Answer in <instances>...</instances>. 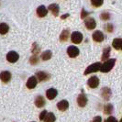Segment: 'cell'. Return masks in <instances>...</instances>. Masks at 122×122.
Returning a JSON list of instances; mask_svg holds the SVG:
<instances>
[{"label": "cell", "instance_id": "9c48e42d", "mask_svg": "<svg viewBox=\"0 0 122 122\" xmlns=\"http://www.w3.org/2000/svg\"><path fill=\"white\" fill-rule=\"evenodd\" d=\"M87 101H88V99L86 97V96L85 94H80L79 96H78V97H77V104L79 107H85L87 104Z\"/></svg>", "mask_w": 122, "mask_h": 122}, {"label": "cell", "instance_id": "8fae6325", "mask_svg": "<svg viewBox=\"0 0 122 122\" xmlns=\"http://www.w3.org/2000/svg\"><path fill=\"white\" fill-rule=\"evenodd\" d=\"M37 83H38V81H37L36 76H30V77L28 79V81H27L26 86H27V87H28L29 89H33V88L36 87Z\"/></svg>", "mask_w": 122, "mask_h": 122}, {"label": "cell", "instance_id": "277c9868", "mask_svg": "<svg viewBox=\"0 0 122 122\" xmlns=\"http://www.w3.org/2000/svg\"><path fill=\"white\" fill-rule=\"evenodd\" d=\"M18 59H19V55H18V52L14 51H9L6 54V60L9 61V62H11V63H14V62L18 61Z\"/></svg>", "mask_w": 122, "mask_h": 122}, {"label": "cell", "instance_id": "8d00e7d4", "mask_svg": "<svg viewBox=\"0 0 122 122\" xmlns=\"http://www.w3.org/2000/svg\"><path fill=\"white\" fill-rule=\"evenodd\" d=\"M32 122H35V121H32Z\"/></svg>", "mask_w": 122, "mask_h": 122}, {"label": "cell", "instance_id": "7a4b0ae2", "mask_svg": "<svg viewBox=\"0 0 122 122\" xmlns=\"http://www.w3.org/2000/svg\"><path fill=\"white\" fill-rule=\"evenodd\" d=\"M100 67H101V63H100V62H95V63H93L90 66H88V67L86 68V72H85V74L87 75V74H89V73L98 72V71H100Z\"/></svg>", "mask_w": 122, "mask_h": 122}, {"label": "cell", "instance_id": "d590c367", "mask_svg": "<svg viewBox=\"0 0 122 122\" xmlns=\"http://www.w3.org/2000/svg\"><path fill=\"white\" fill-rule=\"evenodd\" d=\"M119 122H122V117H121V119H120V121H119Z\"/></svg>", "mask_w": 122, "mask_h": 122}, {"label": "cell", "instance_id": "6da1fadb", "mask_svg": "<svg viewBox=\"0 0 122 122\" xmlns=\"http://www.w3.org/2000/svg\"><path fill=\"white\" fill-rule=\"evenodd\" d=\"M116 63V59H109V60H107L104 63L101 65L100 67V71L102 73H108L112 70V68L114 67Z\"/></svg>", "mask_w": 122, "mask_h": 122}, {"label": "cell", "instance_id": "9a60e30c", "mask_svg": "<svg viewBox=\"0 0 122 122\" xmlns=\"http://www.w3.org/2000/svg\"><path fill=\"white\" fill-rule=\"evenodd\" d=\"M35 106H36L37 107H43L45 104H46V101H45V99L42 96H38L36 98H35Z\"/></svg>", "mask_w": 122, "mask_h": 122}, {"label": "cell", "instance_id": "74e56055", "mask_svg": "<svg viewBox=\"0 0 122 122\" xmlns=\"http://www.w3.org/2000/svg\"><path fill=\"white\" fill-rule=\"evenodd\" d=\"M121 50H122V47H121Z\"/></svg>", "mask_w": 122, "mask_h": 122}, {"label": "cell", "instance_id": "f1b7e54d", "mask_svg": "<svg viewBox=\"0 0 122 122\" xmlns=\"http://www.w3.org/2000/svg\"><path fill=\"white\" fill-rule=\"evenodd\" d=\"M32 52H33L34 55H37L40 52V47H38V45L36 43H34L33 46H32Z\"/></svg>", "mask_w": 122, "mask_h": 122}, {"label": "cell", "instance_id": "f35d334b", "mask_svg": "<svg viewBox=\"0 0 122 122\" xmlns=\"http://www.w3.org/2000/svg\"><path fill=\"white\" fill-rule=\"evenodd\" d=\"M14 122H15V121H14Z\"/></svg>", "mask_w": 122, "mask_h": 122}, {"label": "cell", "instance_id": "5bb4252c", "mask_svg": "<svg viewBox=\"0 0 122 122\" xmlns=\"http://www.w3.org/2000/svg\"><path fill=\"white\" fill-rule=\"evenodd\" d=\"M57 95H58V91H57L55 88H50V89H48V90L46 91V97H47V98L50 99V100L54 99V98L57 97Z\"/></svg>", "mask_w": 122, "mask_h": 122}, {"label": "cell", "instance_id": "7c38bea8", "mask_svg": "<svg viewBox=\"0 0 122 122\" xmlns=\"http://www.w3.org/2000/svg\"><path fill=\"white\" fill-rule=\"evenodd\" d=\"M36 78L40 82H43V81H47V80L50 79V74L45 72H38L36 73Z\"/></svg>", "mask_w": 122, "mask_h": 122}, {"label": "cell", "instance_id": "cb8c5ba5", "mask_svg": "<svg viewBox=\"0 0 122 122\" xmlns=\"http://www.w3.org/2000/svg\"><path fill=\"white\" fill-rule=\"evenodd\" d=\"M110 55V47H107L105 48L103 51V54H102V61H107V58Z\"/></svg>", "mask_w": 122, "mask_h": 122}, {"label": "cell", "instance_id": "3957f363", "mask_svg": "<svg viewBox=\"0 0 122 122\" xmlns=\"http://www.w3.org/2000/svg\"><path fill=\"white\" fill-rule=\"evenodd\" d=\"M71 40H72V41L73 43L79 44L83 41V34L79 31H74V32H73V34L71 36Z\"/></svg>", "mask_w": 122, "mask_h": 122}, {"label": "cell", "instance_id": "4dcf8cb0", "mask_svg": "<svg viewBox=\"0 0 122 122\" xmlns=\"http://www.w3.org/2000/svg\"><path fill=\"white\" fill-rule=\"evenodd\" d=\"M47 113H48V112H47L46 110L41 111V114H40V119H41V120H43V119H44V117H45L46 115H47Z\"/></svg>", "mask_w": 122, "mask_h": 122}, {"label": "cell", "instance_id": "30bf717a", "mask_svg": "<svg viewBox=\"0 0 122 122\" xmlns=\"http://www.w3.org/2000/svg\"><path fill=\"white\" fill-rule=\"evenodd\" d=\"M11 73L8 71H3L2 73H0V79L3 83H8L11 80Z\"/></svg>", "mask_w": 122, "mask_h": 122}, {"label": "cell", "instance_id": "ba28073f", "mask_svg": "<svg viewBox=\"0 0 122 122\" xmlns=\"http://www.w3.org/2000/svg\"><path fill=\"white\" fill-rule=\"evenodd\" d=\"M93 40L97 42H102L105 40V35L102 31L97 30L93 33Z\"/></svg>", "mask_w": 122, "mask_h": 122}, {"label": "cell", "instance_id": "484cf974", "mask_svg": "<svg viewBox=\"0 0 122 122\" xmlns=\"http://www.w3.org/2000/svg\"><path fill=\"white\" fill-rule=\"evenodd\" d=\"M91 3L92 5L96 7H99L103 5L104 3V0H91Z\"/></svg>", "mask_w": 122, "mask_h": 122}, {"label": "cell", "instance_id": "1f68e13d", "mask_svg": "<svg viewBox=\"0 0 122 122\" xmlns=\"http://www.w3.org/2000/svg\"><path fill=\"white\" fill-rule=\"evenodd\" d=\"M91 122H102V117H101L100 116L95 117L92 119Z\"/></svg>", "mask_w": 122, "mask_h": 122}, {"label": "cell", "instance_id": "83f0119b", "mask_svg": "<svg viewBox=\"0 0 122 122\" xmlns=\"http://www.w3.org/2000/svg\"><path fill=\"white\" fill-rule=\"evenodd\" d=\"M100 18L102 20H108L110 18V14L108 12H103L100 15Z\"/></svg>", "mask_w": 122, "mask_h": 122}, {"label": "cell", "instance_id": "8992f818", "mask_svg": "<svg viewBox=\"0 0 122 122\" xmlns=\"http://www.w3.org/2000/svg\"><path fill=\"white\" fill-rule=\"evenodd\" d=\"M85 25H86L87 30H94L97 27V22H96V20L93 18H87L85 20Z\"/></svg>", "mask_w": 122, "mask_h": 122}, {"label": "cell", "instance_id": "7402d4cb", "mask_svg": "<svg viewBox=\"0 0 122 122\" xmlns=\"http://www.w3.org/2000/svg\"><path fill=\"white\" fill-rule=\"evenodd\" d=\"M113 110H114V107H113V105L107 104L104 107V112L107 114V115H111V114L113 113Z\"/></svg>", "mask_w": 122, "mask_h": 122}, {"label": "cell", "instance_id": "d4e9b609", "mask_svg": "<svg viewBox=\"0 0 122 122\" xmlns=\"http://www.w3.org/2000/svg\"><path fill=\"white\" fill-rule=\"evenodd\" d=\"M68 38H69V30H64L60 35V40H61V41H65L68 40Z\"/></svg>", "mask_w": 122, "mask_h": 122}, {"label": "cell", "instance_id": "2e32d148", "mask_svg": "<svg viewBox=\"0 0 122 122\" xmlns=\"http://www.w3.org/2000/svg\"><path fill=\"white\" fill-rule=\"evenodd\" d=\"M68 107H69V102L67 100H61L57 104V108L60 111H65L68 109Z\"/></svg>", "mask_w": 122, "mask_h": 122}, {"label": "cell", "instance_id": "d6a6232c", "mask_svg": "<svg viewBox=\"0 0 122 122\" xmlns=\"http://www.w3.org/2000/svg\"><path fill=\"white\" fill-rule=\"evenodd\" d=\"M106 30L108 31V32H112L113 30H114V27H113V25L112 24H107V27H106Z\"/></svg>", "mask_w": 122, "mask_h": 122}, {"label": "cell", "instance_id": "4316f807", "mask_svg": "<svg viewBox=\"0 0 122 122\" xmlns=\"http://www.w3.org/2000/svg\"><path fill=\"white\" fill-rule=\"evenodd\" d=\"M30 62L32 65H35L39 62V57L37 55H32L30 58Z\"/></svg>", "mask_w": 122, "mask_h": 122}, {"label": "cell", "instance_id": "f546056e", "mask_svg": "<svg viewBox=\"0 0 122 122\" xmlns=\"http://www.w3.org/2000/svg\"><path fill=\"white\" fill-rule=\"evenodd\" d=\"M105 122H118L117 120L116 117H108L106 120H105Z\"/></svg>", "mask_w": 122, "mask_h": 122}, {"label": "cell", "instance_id": "e0dca14e", "mask_svg": "<svg viewBox=\"0 0 122 122\" xmlns=\"http://www.w3.org/2000/svg\"><path fill=\"white\" fill-rule=\"evenodd\" d=\"M48 9L52 13V15L55 16V17H57V16L59 15L60 7H59V6H58L57 4H51V5H50L49 7H48Z\"/></svg>", "mask_w": 122, "mask_h": 122}, {"label": "cell", "instance_id": "ffe728a7", "mask_svg": "<svg viewBox=\"0 0 122 122\" xmlns=\"http://www.w3.org/2000/svg\"><path fill=\"white\" fill-rule=\"evenodd\" d=\"M113 47L116 50H119L121 49L122 47V39H115L113 41V43H112Z\"/></svg>", "mask_w": 122, "mask_h": 122}, {"label": "cell", "instance_id": "44dd1931", "mask_svg": "<svg viewBox=\"0 0 122 122\" xmlns=\"http://www.w3.org/2000/svg\"><path fill=\"white\" fill-rule=\"evenodd\" d=\"M9 30V27L6 23H0V34L5 35L7 33V31Z\"/></svg>", "mask_w": 122, "mask_h": 122}, {"label": "cell", "instance_id": "5b68a950", "mask_svg": "<svg viewBox=\"0 0 122 122\" xmlns=\"http://www.w3.org/2000/svg\"><path fill=\"white\" fill-rule=\"evenodd\" d=\"M80 53V51L77 47L75 46H69L67 48V54L71 58H75L77 57Z\"/></svg>", "mask_w": 122, "mask_h": 122}, {"label": "cell", "instance_id": "52a82bcc", "mask_svg": "<svg viewBox=\"0 0 122 122\" xmlns=\"http://www.w3.org/2000/svg\"><path fill=\"white\" fill-rule=\"evenodd\" d=\"M87 85L90 88H97L99 85V79L97 76H91L88 81H87Z\"/></svg>", "mask_w": 122, "mask_h": 122}, {"label": "cell", "instance_id": "603a6c76", "mask_svg": "<svg viewBox=\"0 0 122 122\" xmlns=\"http://www.w3.org/2000/svg\"><path fill=\"white\" fill-rule=\"evenodd\" d=\"M51 56H52V52L51 51H45L41 54V59L43 61H48L51 58Z\"/></svg>", "mask_w": 122, "mask_h": 122}, {"label": "cell", "instance_id": "e575fe53", "mask_svg": "<svg viewBox=\"0 0 122 122\" xmlns=\"http://www.w3.org/2000/svg\"><path fill=\"white\" fill-rule=\"evenodd\" d=\"M69 16H70L69 14H65V15H62V16H61V19H65V18H68Z\"/></svg>", "mask_w": 122, "mask_h": 122}, {"label": "cell", "instance_id": "836d02e7", "mask_svg": "<svg viewBox=\"0 0 122 122\" xmlns=\"http://www.w3.org/2000/svg\"><path fill=\"white\" fill-rule=\"evenodd\" d=\"M88 15H89V13L86 12L85 9H83V10H82V12H81V18H86V17L88 16Z\"/></svg>", "mask_w": 122, "mask_h": 122}, {"label": "cell", "instance_id": "d6986e66", "mask_svg": "<svg viewBox=\"0 0 122 122\" xmlns=\"http://www.w3.org/2000/svg\"><path fill=\"white\" fill-rule=\"evenodd\" d=\"M55 120H56V117H55L54 114L51 113V112L47 113L46 117H45L44 119H43L44 122H55Z\"/></svg>", "mask_w": 122, "mask_h": 122}, {"label": "cell", "instance_id": "4fadbf2b", "mask_svg": "<svg viewBox=\"0 0 122 122\" xmlns=\"http://www.w3.org/2000/svg\"><path fill=\"white\" fill-rule=\"evenodd\" d=\"M101 96L102 97L104 98L105 100H109L111 96H112V93L108 87H103L102 90H101Z\"/></svg>", "mask_w": 122, "mask_h": 122}, {"label": "cell", "instance_id": "ac0fdd59", "mask_svg": "<svg viewBox=\"0 0 122 122\" xmlns=\"http://www.w3.org/2000/svg\"><path fill=\"white\" fill-rule=\"evenodd\" d=\"M47 14H48V10H47V8L44 6H40L37 8V15H38L40 18L45 17Z\"/></svg>", "mask_w": 122, "mask_h": 122}]
</instances>
